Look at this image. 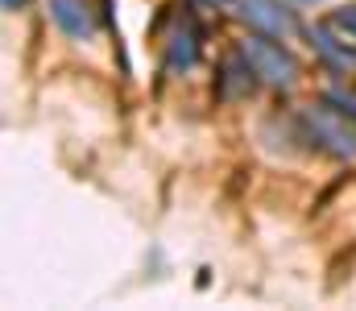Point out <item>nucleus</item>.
Instances as JSON below:
<instances>
[{
  "label": "nucleus",
  "mask_w": 356,
  "mask_h": 311,
  "mask_svg": "<svg viewBox=\"0 0 356 311\" xmlns=\"http://www.w3.org/2000/svg\"><path fill=\"white\" fill-rule=\"evenodd\" d=\"M294 4H319V0H294Z\"/></svg>",
  "instance_id": "f8f14e48"
},
{
  "label": "nucleus",
  "mask_w": 356,
  "mask_h": 311,
  "mask_svg": "<svg viewBox=\"0 0 356 311\" xmlns=\"http://www.w3.org/2000/svg\"><path fill=\"white\" fill-rule=\"evenodd\" d=\"M232 4H236V17L245 25H253L257 33H266V38H282L286 42L298 29V21L286 8V0H232Z\"/></svg>",
  "instance_id": "7ed1b4c3"
},
{
  "label": "nucleus",
  "mask_w": 356,
  "mask_h": 311,
  "mask_svg": "<svg viewBox=\"0 0 356 311\" xmlns=\"http://www.w3.org/2000/svg\"><path fill=\"white\" fill-rule=\"evenodd\" d=\"M327 21H332V25H336L344 38H353V42H356V4H344V8H336Z\"/></svg>",
  "instance_id": "6e6552de"
},
{
  "label": "nucleus",
  "mask_w": 356,
  "mask_h": 311,
  "mask_svg": "<svg viewBox=\"0 0 356 311\" xmlns=\"http://www.w3.org/2000/svg\"><path fill=\"white\" fill-rule=\"evenodd\" d=\"M195 58H199V33H195L191 21H178L170 29V38H166V71L170 75H186L195 67Z\"/></svg>",
  "instance_id": "423d86ee"
},
{
  "label": "nucleus",
  "mask_w": 356,
  "mask_h": 311,
  "mask_svg": "<svg viewBox=\"0 0 356 311\" xmlns=\"http://www.w3.org/2000/svg\"><path fill=\"white\" fill-rule=\"evenodd\" d=\"M50 21L71 38V42H91L95 38V13L88 0H46Z\"/></svg>",
  "instance_id": "39448f33"
},
{
  "label": "nucleus",
  "mask_w": 356,
  "mask_h": 311,
  "mask_svg": "<svg viewBox=\"0 0 356 311\" xmlns=\"http://www.w3.org/2000/svg\"><path fill=\"white\" fill-rule=\"evenodd\" d=\"M195 4H203V8H220V4H228V0H195Z\"/></svg>",
  "instance_id": "9b49d317"
},
{
  "label": "nucleus",
  "mask_w": 356,
  "mask_h": 311,
  "mask_svg": "<svg viewBox=\"0 0 356 311\" xmlns=\"http://www.w3.org/2000/svg\"><path fill=\"white\" fill-rule=\"evenodd\" d=\"M323 100H327V104H336L340 112H348V116L356 120V96H344V92H336V88H332V92H327Z\"/></svg>",
  "instance_id": "1a4fd4ad"
},
{
  "label": "nucleus",
  "mask_w": 356,
  "mask_h": 311,
  "mask_svg": "<svg viewBox=\"0 0 356 311\" xmlns=\"http://www.w3.org/2000/svg\"><path fill=\"white\" fill-rule=\"evenodd\" d=\"M311 46H315V54L323 58L327 71H336V75H353L356 71V42L344 38L332 21L311 25Z\"/></svg>",
  "instance_id": "20e7f679"
},
{
  "label": "nucleus",
  "mask_w": 356,
  "mask_h": 311,
  "mask_svg": "<svg viewBox=\"0 0 356 311\" xmlns=\"http://www.w3.org/2000/svg\"><path fill=\"white\" fill-rule=\"evenodd\" d=\"M298 129L315 150H323L332 158H348V162L356 158V120L348 112H340L336 104L323 100L298 108Z\"/></svg>",
  "instance_id": "f257e3e1"
},
{
  "label": "nucleus",
  "mask_w": 356,
  "mask_h": 311,
  "mask_svg": "<svg viewBox=\"0 0 356 311\" xmlns=\"http://www.w3.org/2000/svg\"><path fill=\"white\" fill-rule=\"evenodd\" d=\"M4 4V13H17V8H25V0H0Z\"/></svg>",
  "instance_id": "9d476101"
},
{
  "label": "nucleus",
  "mask_w": 356,
  "mask_h": 311,
  "mask_svg": "<svg viewBox=\"0 0 356 311\" xmlns=\"http://www.w3.org/2000/svg\"><path fill=\"white\" fill-rule=\"evenodd\" d=\"M220 83H224V88H220V92H224V100H236V96H249V92H253L257 71H253V67H249V58L236 50V54L220 67Z\"/></svg>",
  "instance_id": "0eeeda50"
},
{
  "label": "nucleus",
  "mask_w": 356,
  "mask_h": 311,
  "mask_svg": "<svg viewBox=\"0 0 356 311\" xmlns=\"http://www.w3.org/2000/svg\"><path fill=\"white\" fill-rule=\"evenodd\" d=\"M241 54L249 58V67L257 71V79L269 88H290L298 79V63L294 54L282 46V38H266V33H249L241 42Z\"/></svg>",
  "instance_id": "f03ea898"
}]
</instances>
